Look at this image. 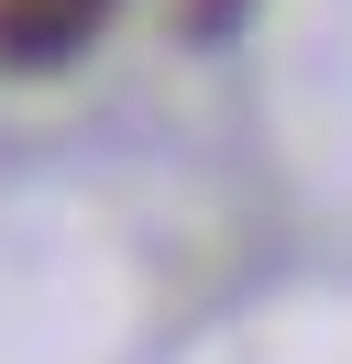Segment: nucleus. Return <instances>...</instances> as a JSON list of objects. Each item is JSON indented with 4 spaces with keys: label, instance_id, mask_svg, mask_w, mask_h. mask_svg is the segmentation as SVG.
Returning <instances> with one entry per match:
<instances>
[{
    "label": "nucleus",
    "instance_id": "1",
    "mask_svg": "<svg viewBox=\"0 0 352 364\" xmlns=\"http://www.w3.org/2000/svg\"><path fill=\"white\" fill-rule=\"evenodd\" d=\"M99 23H110V0H0V55H11V67H55V55H77Z\"/></svg>",
    "mask_w": 352,
    "mask_h": 364
}]
</instances>
